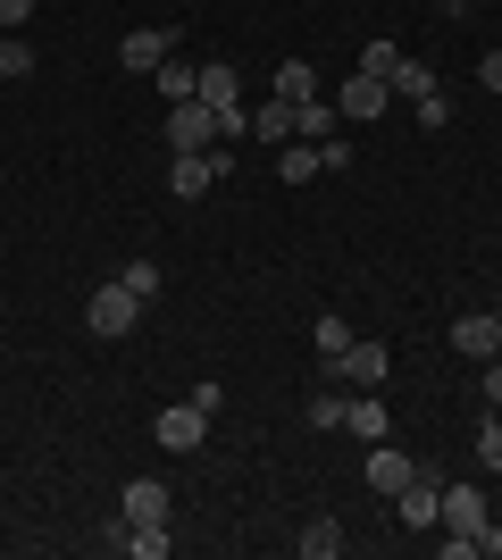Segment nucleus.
<instances>
[{
  "instance_id": "f257e3e1",
  "label": "nucleus",
  "mask_w": 502,
  "mask_h": 560,
  "mask_svg": "<svg viewBox=\"0 0 502 560\" xmlns=\"http://www.w3.org/2000/svg\"><path fill=\"white\" fill-rule=\"evenodd\" d=\"M226 142H218V151H176V167H167V192H176V201H201V192L210 185H226Z\"/></svg>"
},
{
  "instance_id": "f03ea898",
  "label": "nucleus",
  "mask_w": 502,
  "mask_h": 560,
  "mask_svg": "<svg viewBox=\"0 0 502 560\" xmlns=\"http://www.w3.org/2000/svg\"><path fill=\"white\" fill-rule=\"evenodd\" d=\"M135 318H143V302H135L126 284H101L93 302H84V335H101V343H118V335H135Z\"/></svg>"
},
{
  "instance_id": "7ed1b4c3",
  "label": "nucleus",
  "mask_w": 502,
  "mask_h": 560,
  "mask_svg": "<svg viewBox=\"0 0 502 560\" xmlns=\"http://www.w3.org/2000/svg\"><path fill=\"white\" fill-rule=\"evenodd\" d=\"M167 151H218V109L210 101H167Z\"/></svg>"
},
{
  "instance_id": "20e7f679",
  "label": "nucleus",
  "mask_w": 502,
  "mask_h": 560,
  "mask_svg": "<svg viewBox=\"0 0 502 560\" xmlns=\"http://www.w3.org/2000/svg\"><path fill=\"white\" fill-rule=\"evenodd\" d=\"M435 527H444V536H486V527H494V511H486V486H444V511H435Z\"/></svg>"
},
{
  "instance_id": "39448f33",
  "label": "nucleus",
  "mask_w": 502,
  "mask_h": 560,
  "mask_svg": "<svg viewBox=\"0 0 502 560\" xmlns=\"http://www.w3.org/2000/svg\"><path fill=\"white\" fill-rule=\"evenodd\" d=\"M360 477H369V493H377V502H394V493H402L410 477H419V460H410V452H394V435H385V444H369Z\"/></svg>"
},
{
  "instance_id": "423d86ee",
  "label": "nucleus",
  "mask_w": 502,
  "mask_h": 560,
  "mask_svg": "<svg viewBox=\"0 0 502 560\" xmlns=\"http://www.w3.org/2000/svg\"><path fill=\"white\" fill-rule=\"evenodd\" d=\"M385 101H394V84H385V75H369V68H352V75H343V93H335V117L369 126V117H385Z\"/></svg>"
},
{
  "instance_id": "0eeeda50",
  "label": "nucleus",
  "mask_w": 502,
  "mask_h": 560,
  "mask_svg": "<svg viewBox=\"0 0 502 560\" xmlns=\"http://www.w3.org/2000/svg\"><path fill=\"white\" fill-rule=\"evenodd\" d=\"M394 511H402V527H435V511H444V477H435V468L419 460V477H410V486L394 493Z\"/></svg>"
},
{
  "instance_id": "6e6552de",
  "label": "nucleus",
  "mask_w": 502,
  "mask_h": 560,
  "mask_svg": "<svg viewBox=\"0 0 502 560\" xmlns=\"http://www.w3.org/2000/svg\"><path fill=\"white\" fill-rule=\"evenodd\" d=\"M327 369H335V385H385V376H394V351L352 335V351H343V360H327Z\"/></svg>"
},
{
  "instance_id": "1a4fd4ad",
  "label": "nucleus",
  "mask_w": 502,
  "mask_h": 560,
  "mask_svg": "<svg viewBox=\"0 0 502 560\" xmlns=\"http://www.w3.org/2000/svg\"><path fill=\"white\" fill-rule=\"evenodd\" d=\"M118 527H167V486L160 477H135L118 493Z\"/></svg>"
},
{
  "instance_id": "9d476101",
  "label": "nucleus",
  "mask_w": 502,
  "mask_h": 560,
  "mask_svg": "<svg viewBox=\"0 0 502 560\" xmlns=\"http://www.w3.org/2000/svg\"><path fill=\"white\" fill-rule=\"evenodd\" d=\"M453 351H460V360H502V318H494V310L453 318Z\"/></svg>"
},
{
  "instance_id": "9b49d317",
  "label": "nucleus",
  "mask_w": 502,
  "mask_h": 560,
  "mask_svg": "<svg viewBox=\"0 0 502 560\" xmlns=\"http://www.w3.org/2000/svg\"><path fill=\"white\" fill-rule=\"evenodd\" d=\"M160 444H167V452H201V444H210V410H201V401L160 410Z\"/></svg>"
},
{
  "instance_id": "f8f14e48",
  "label": "nucleus",
  "mask_w": 502,
  "mask_h": 560,
  "mask_svg": "<svg viewBox=\"0 0 502 560\" xmlns=\"http://www.w3.org/2000/svg\"><path fill=\"white\" fill-rule=\"evenodd\" d=\"M160 59H176V34H167V25H135L118 43V68H135V75H151Z\"/></svg>"
},
{
  "instance_id": "ddd939ff",
  "label": "nucleus",
  "mask_w": 502,
  "mask_h": 560,
  "mask_svg": "<svg viewBox=\"0 0 502 560\" xmlns=\"http://www.w3.org/2000/svg\"><path fill=\"white\" fill-rule=\"evenodd\" d=\"M192 101H210V109H235V101H243V68L210 59V68H201V84H192Z\"/></svg>"
},
{
  "instance_id": "4468645a",
  "label": "nucleus",
  "mask_w": 502,
  "mask_h": 560,
  "mask_svg": "<svg viewBox=\"0 0 502 560\" xmlns=\"http://www.w3.org/2000/svg\"><path fill=\"white\" fill-rule=\"evenodd\" d=\"M268 93H277V101H318V68H311V59H277Z\"/></svg>"
},
{
  "instance_id": "2eb2a0df",
  "label": "nucleus",
  "mask_w": 502,
  "mask_h": 560,
  "mask_svg": "<svg viewBox=\"0 0 502 560\" xmlns=\"http://www.w3.org/2000/svg\"><path fill=\"white\" fill-rule=\"evenodd\" d=\"M335 126H343V117H335V101L318 93V101H293V135H311V142H327Z\"/></svg>"
},
{
  "instance_id": "dca6fc26",
  "label": "nucleus",
  "mask_w": 502,
  "mask_h": 560,
  "mask_svg": "<svg viewBox=\"0 0 502 560\" xmlns=\"http://www.w3.org/2000/svg\"><path fill=\"white\" fill-rule=\"evenodd\" d=\"M285 135H293V101L268 93L260 109H252V142H285Z\"/></svg>"
},
{
  "instance_id": "f3484780",
  "label": "nucleus",
  "mask_w": 502,
  "mask_h": 560,
  "mask_svg": "<svg viewBox=\"0 0 502 560\" xmlns=\"http://www.w3.org/2000/svg\"><path fill=\"white\" fill-rule=\"evenodd\" d=\"M293 552H302V560H335V552H343V527H335V518H311V527L293 536Z\"/></svg>"
},
{
  "instance_id": "a211bd4d",
  "label": "nucleus",
  "mask_w": 502,
  "mask_h": 560,
  "mask_svg": "<svg viewBox=\"0 0 502 560\" xmlns=\"http://www.w3.org/2000/svg\"><path fill=\"white\" fill-rule=\"evenodd\" d=\"M343 427L360 444H385V401H343Z\"/></svg>"
},
{
  "instance_id": "6ab92c4d",
  "label": "nucleus",
  "mask_w": 502,
  "mask_h": 560,
  "mask_svg": "<svg viewBox=\"0 0 502 560\" xmlns=\"http://www.w3.org/2000/svg\"><path fill=\"white\" fill-rule=\"evenodd\" d=\"M385 84H394L402 101H428V93H435V68H419V59H394V75H385Z\"/></svg>"
},
{
  "instance_id": "aec40b11",
  "label": "nucleus",
  "mask_w": 502,
  "mask_h": 560,
  "mask_svg": "<svg viewBox=\"0 0 502 560\" xmlns=\"http://www.w3.org/2000/svg\"><path fill=\"white\" fill-rule=\"evenodd\" d=\"M151 84H160L167 101H192V84H201V68H185V59H160V68H151Z\"/></svg>"
},
{
  "instance_id": "412c9836",
  "label": "nucleus",
  "mask_w": 502,
  "mask_h": 560,
  "mask_svg": "<svg viewBox=\"0 0 502 560\" xmlns=\"http://www.w3.org/2000/svg\"><path fill=\"white\" fill-rule=\"evenodd\" d=\"M118 284H126V293H135V302H160V268H151V259H126V268H118Z\"/></svg>"
},
{
  "instance_id": "4be33fe9",
  "label": "nucleus",
  "mask_w": 502,
  "mask_h": 560,
  "mask_svg": "<svg viewBox=\"0 0 502 560\" xmlns=\"http://www.w3.org/2000/svg\"><path fill=\"white\" fill-rule=\"evenodd\" d=\"M277 176H285V185H311L318 176V142H293L285 160H277Z\"/></svg>"
},
{
  "instance_id": "5701e85b",
  "label": "nucleus",
  "mask_w": 502,
  "mask_h": 560,
  "mask_svg": "<svg viewBox=\"0 0 502 560\" xmlns=\"http://www.w3.org/2000/svg\"><path fill=\"white\" fill-rule=\"evenodd\" d=\"M343 351H352V327H343V318H318V360H343Z\"/></svg>"
},
{
  "instance_id": "b1692460",
  "label": "nucleus",
  "mask_w": 502,
  "mask_h": 560,
  "mask_svg": "<svg viewBox=\"0 0 502 560\" xmlns=\"http://www.w3.org/2000/svg\"><path fill=\"white\" fill-rule=\"evenodd\" d=\"M410 109H419V126H428V135H444V126H453V101H444V93H428V101H410Z\"/></svg>"
},
{
  "instance_id": "393cba45",
  "label": "nucleus",
  "mask_w": 502,
  "mask_h": 560,
  "mask_svg": "<svg viewBox=\"0 0 502 560\" xmlns=\"http://www.w3.org/2000/svg\"><path fill=\"white\" fill-rule=\"evenodd\" d=\"M0 75H9V84H17V75H34V50H25L17 34H9V43H0Z\"/></svg>"
},
{
  "instance_id": "a878e982",
  "label": "nucleus",
  "mask_w": 502,
  "mask_h": 560,
  "mask_svg": "<svg viewBox=\"0 0 502 560\" xmlns=\"http://www.w3.org/2000/svg\"><path fill=\"white\" fill-rule=\"evenodd\" d=\"M478 460H486V468H502V419H486V427H478Z\"/></svg>"
},
{
  "instance_id": "bb28decb",
  "label": "nucleus",
  "mask_w": 502,
  "mask_h": 560,
  "mask_svg": "<svg viewBox=\"0 0 502 560\" xmlns=\"http://www.w3.org/2000/svg\"><path fill=\"white\" fill-rule=\"evenodd\" d=\"M394 59H402L394 43H369V50H360V68H369V75H394Z\"/></svg>"
},
{
  "instance_id": "cd10ccee",
  "label": "nucleus",
  "mask_w": 502,
  "mask_h": 560,
  "mask_svg": "<svg viewBox=\"0 0 502 560\" xmlns=\"http://www.w3.org/2000/svg\"><path fill=\"white\" fill-rule=\"evenodd\" d=\"M318 167H327V176H335V167H352V142L327 135V142H318Z\"/></svg>"
},
{
  "instance_id": "c85d7f7f",
  "label": "nucleus",
  "mask_w": 502,
  "mask_h": 560,
  "mask_svg": "<svg viewBox=\"0 0 502 560\" xmlns=\"http://www.w3.org/2000/svg\"><path fill=\"white\" fill-rule=\"evenodd\" d=\"M478 84H486V93H502V50H486V59H478Z\"/></svg>"
},
{
  "instance_id": "c756f323",
  "label": "nucleus",
  "mask_w": 502,
  "mask_h": 560,
  "mask_svg": "<svg viewBox=\"0 0 502 560\" xmlns=\"http://www.w3.org/2000/svg\"><path fill=\"white\" fill-rule=\"evenodd\" d=\"M25 18H34V0H0V25H9V34H17Z\"/></svg>"
},
{
  "instance_id": "7c9ffc66",
  "label": "nucleus",
  "mask_w": 502,
  "mask_h": 560,
  "mask_svg": "<svg viewBox=\"0 0 502 560\" xmlns=\"http://www.w3.org/2000/svg\"><path fill=\"white\" fill-rule=\"evenodd\" d=\"M478 394H486V401H502V360H486V376H478Z\"/></svg>"
},
{
  "instance_id": "2f4dec72",
  "label": "nucleus",
  "mask_w": 502,
  "mask_h": 560,
  "mask_svg": "<svg viewBox=\"0 0 502 560\" xmlns=\"http://www.w3.org/2000/svg\"><path fill=\"white\" fill-rule=\"evenodd\" d=\"M0 43H9V25H0Z\"/></svg>"
},
{
  "instance_id": "473e14b6",
  "label": "nucleus",
  "mask_w": 502,
  "mask_h": 560,
  "mask_svg": "<svg viewBox=\"0 0 502 560\" xmlns=\"http://www.w3.org/2000/svg\"><path fill=\"white\" fill-rule=\"evenodd\" d=\"M0 84H9V75H0Z\"/></svg>"
},
{
  "instance_id": "72a5a7b5",
  "label": "nucleus",
  "mask_w": 502,
  "mask_h": 560,
  "mask_svg": "<svg viewBox=\"0 0 502 560\" xmlns=\"http://www.w3.org/2000/svg\"><path fill=\"white\" fill-rule=\"evenodd\" d=\"M428 9H435V0H428Z\"/></svg>"
},
{
  "instance_id": "f704fd0d",
  "label": "nucleus",
  "mask_w": 502,
  "mask_h": 560,
  "mask_svg": "<svg viewBox=\"0 0 502 560\" xmlns=\"http://www.w3.org/2000/svg\"><path fill=\"white\" fill-rule=\"evenodd\" d=\"M494 9H502V0H494Z\"/></svg>"
}]
</instances>
